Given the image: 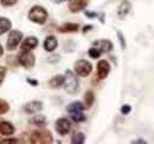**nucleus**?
<instances>
[{
  "mask_svg": "<svg viewBox=\"0 0 154 144\" xmlns=\"http://www.w3.org/2000/svg\"><path fill=\"white\" fill-rule=\"evenodd\" d=\"M55 129H56V132L59 136H66L71 131V123L68 118L60 117L55 123Z\"/></svg>",
  "mask_w": 154,
  "mask_h": 144,
  "instance_id": "nucleus-8",
  "label": "nucleus"
},
{
  "mask_svg": "<svg viewBox=\"0 0 154 144\" xmlns=\"http://www.w3.org/2000/svg\"><path fill=\"white\" fill-rule=\"evenodd\" d=\"M21 40H23V33L20 32L19 30L11 31L10 34H8V38H7V41H6V49L8 51L16 50Z\"/></svg>",
  "mask_w": 154,
  "mask_h": 144,
  "instance_id": "nucleus-7",
  "label": "nucleus"
},
{
  "mask_svg": "<svg viewBox=\"0 0 154 144\" xmlns=\"http://www.w3.org/2000/svg\"><path fill=\"white\" fill-rule=\"evenodd\" d=\"M117 39H119V41L121 44V49L125 50L126 49V39H125V37H123L121 31H117Z\"/></svg>",
  "mask_w": 154,
  "mask_h": 144,
  "instance_id": "nucleus-26",
  "label": "nucleus"
},
{
  "mask_svg": "<svg viewBox=\"0 0 154 144\" xmlns=\"http://www.w3.org/2000/svg\"><path fill=\"white\" fill-rule=\"evenodd\" d=\"M88 2L89 0H69V11L71 13H78L87 7Z\"/></svg>",
  "mask_w": 154,
  "mask_h": 144,
  "instance_id": "nucleus-11",
  "label": "nucleus"
},
{
  "mask_svg": "<svg viewBox=\"0 0 154 144\" xmlns=\"http://www.w3.org/2000/svg\"><path fill=\"white\" fill-rule=\"evenodd\" d=\"M58 46V40L55 36H49L45 38L44 40V50L48 52H52L57 49Z\"/></svg>",
  "mask_w": 154,
  "mask_h": 144,
  "instance_id": "nucleus-14",
  "label": "nucleus"
},
{
  "mask_svg": "<svg viewBox=\"0 0 154 144\" xmlns=\"http://www.w3.org/2000/svg\"><path fill=\"white\" fill-rule=\"evenodd\" d=\"M12 27V22L11 20L5 17H0V36H2L4 33L8 32Z\"/></svg>",
  "mask_w": 154,
  "mask_h": 144,
  "instance_id": "nucleus-19",
  "label": "nucleus"
},
{
  "mask_svg": "<svg viewBox=\"0 0 154 144\" xmlns=\"http://www.w3.org/2000/svg\"><path fill=\"white\" fill-rule=\"evenodd\" d=\"M26 82L30 84V85H32V86H37L38 85V80L37 79H31V78H26Z\"/></svg>",
  "mask_w": 154,
  "mask_h": 144,
  "instance_id": "nucleus-30",
  "label": "nucleus"
},
{
  "mask_svg": "<svg viewBox=\"0 0 154 144\" xmlns=\"http://www.w3.org/2000/svg\"><path fill=\"white\" fill-rule=\"evenodd\" d=\"M84 109H85L84 104H82L81 102H74L66 106V111H68L70 118L75 123H83L87 119V116L83 112Z\"/></svg>",
  "mask_w": 154,
  "mask_h": 144,
  "instance_id": "nucleus-1",
  "label": "nucleus"
},
{
  "mask_svg": "<svg viewBox=\"0 0 154 144\" xmlns=\"http://www.w3.org/2000/svg\"><path fill=\"white\" fill-rule=\"evenodd\" d=\"M0 134L4 136H11L14 134V126L7 121H0Z\"/></svg>",
  "mask_w": 154,
  "mask_h": 144,
  "instance_id": "nucleus-16",
  "label": "nucleus"
},
{
  "mask_svg": "<svg viewBox=\"0 0 154 144\" xmlns=\"http://www.w3.org/2000/svg\"><path fill=\"white\" fill-rule=\"evenodd\" d=\"M64 90L69 94H76L79 90V83L77 79L76 74L71 70H66L64 74Z\"/></svg>",
  "mask_w": 154,
  "mask_h": 144,
  "instance_id": "nucleus-2",
  "label": "nucleus"
},
{
  "mask_svg": "<svg viewBox=\"0 0 154 144\" xmlns=\"http://www.w3.org/2000/svg\"><path fill=\"white\" fill-rule=\"evenodd\" d=\"M94 102H95V94H94V92L90 90L87 91L85 94H84V106H85V109L91 108L93 104H94Z\"/></svg>",
  "mask_w": 154,
  "mask_h": 144,
  "instance_id": "nucleus-21",
  "label": "nucleus"
},
{
  "mask_svg": "<svg viewBox=\"0 0 154 144\" xmlns=\"http://www.w3.org/2000/svg\"><path fill=\"white\" fill-rule=\"evenodd\" d=\"M131 111H132V106L128 105V104H125V105L121 106V113L122 115H128Z\"/></svg>",
  "mask_w": 154,
  "mask_h": 144,
  "instance_id": "nucleus-27",
  "label": "nucleus"
},
{
  "mask_svg": "<svg viewBox=\"0 0 154 144\" xmlns=\"http://www.w3.org/2000/svg\"><path fill=\"white\" fill-rule=\"evenodd\" d=\"M18 62L19 64L26 70H30L35 66L36 63V57L31 51H21L18 57Z\"/></svg>",
  "mask_w": 154,
  "mask_h": 144,
  "instance_id": "nucleus-6",
  "label": "nucleus"
},
{
  "mask_svg": "<svg viewBox=\"0 0 154 144\" xmlns=\"http://www.w3.org/2000/svg\"><path fill=\"white\" fill-rule=\"evenodd\" d=\"M132 144H146L147 142L145 140H136V141H132L131 142Z\"/></svg>",
  "mask_w": 154,
  "mask_h": 144,
  "instance_id": "nucleus-33",
  "label": "nucleus"
},
{
  "mask_svg": "<svg viewBox=\"0 0 154 144\" xmlns=\"http://www.w3.org/2000/svg\"><path fill=\"white\" fill-rule=\"evenodd\" d=\"M38 39L36 37H27L21 43V51H32L38 46Z\"/></svg>",
  "mask_w": 154,
  "mask_h": 144,
  "instance_id": "nucleus-12",
  "label": "nucleus"
},
{
  "mask_svg": "<svg viewBox=\"0 0 154 144\" xmlns=\"http://www.w3.org/2000/svg\"><path fill=\"white\" fill-rule=\"evenodd\" d=\"M48 17H49L48 11L43 6H39V5L33 6L29 11V19H30V21H32L35 24H38V25L45 24V21L48 20Z\"/></svg>",
  "mask_w": 154,
  "mask_h": 144,
  "instance_id": "nucleus-4",
  "label": "nucleus"
},
{
  "mask_svg": "<svg viewBox=\"0 0 154 144\" xmlns=\"http://www.w3.org/2000/svg\"><path fill=\"white\" fill-rule=\"evenodd\" d=\"M60 1H63V0H60Z\"/></svg>",
  "mask_w": 154,
  "mask_h": 144,
  "instance_id": "nucleus-35",
  "label": "nucleus"
},
{
  "mask_svg": "<svg viewBox=\"0 0 154 144\" xmlns=\"http://www.w3.org/2000/svg\"><path fill=\"white\" fill-rule=\"evenodd\" d=\"M5 77H6V69L4 66H0V85L2 84Z\"/></svg>",
  "mask_w": 154,
  "mask_h": 144,
  "instance_id": "nucleus-28",
  "label": "nucleus"
},
{
  "mask_svg": "<svg viewBox=\"0 0 154 144\" xmlns=\"http://www.w3.org/2000/svg\"><path fill=\"white\" fill-rule=\"evenodd\" d=\"M79 30V25L75 22H65L62 26L58 27V31L62 33H71V32H77Z\"/></svg>",
  "mask_w": 154,
  "mask_h": 144,
  "instance_id": "nucleus-17",
  "label": "nucleus"
},
{
  "mask_svg": "<svg viewBox=\"0 0 154 144\" xmlns=\"http://www.w3.org/2000/svg\"><path fill=\"white\" fill-rule=\"evenodd\" d=\"M63 84H64V76L62 74H57L49 80V86L51 89H59L63 86Z\"/></svg>",
  "mask_w": 154,
  "mask_h": 144,
  "instance_id": "nucleus-18",
  "label": "nucleus"
},
{
  "mask_svg": "<svg viewBox=\"0 0 154 144\" xmlns=\"http://www.w3.org/2000/svg\"><path fill=\"white\" fill-rule=\"evenodd\" d=\"M18 2V0H0L1 6L4 7H10V6H14Z\"/></svg>",
  "mask_w": 154,
  "mask_h": 144,
  "instance_id": "nucleus-25",
  "label": "nucleus"
},
{
  "mask_svg": "<svg viewBox=\"0 0 154 144\" xmlns=\"http://www.w3.org/2000/svg\"><path fill=\"white\" fill-rule=\"evenodd\" d=\"M132 10V4L127 0L122 1L120 5H119V8H117V17L120 19H123Z\"/></svg>",
  "mask_w": 154,
  "mask_h": 144,
  "instance_id": "nucleus-15",
  "label": "nucleus"
},
{
  "mask_svg": "<svg viewBox=\"0 0 154 144\" xmlns=\"http://www.w3.org/2000/svg\"><path fill=\"white\" fill-rule=\"evenodd\" d=\"M8 110H10L8 103L6 100H4V99H0V116L4 115V113H7Z\"/></svg>",
  "mask_w": 154,
  "mask_h": 144,
  "instance_id": "nucleus-24",
  "label": "nucleus"
},
{
  "mask_svg": "<svg viewBox=\"0 0 154 144\" xmlns=\"http://www.w3.org/2000/svg\"><path fill=\"white\" fill-rule=\"evenodd\" d=\"M43 103L40 100H32L24 105V111L26 113H37L43 110Z\"/></svg>",
  "mask_w": 154,
  "mask_h": 144,
  "instance_id": "nucleus-13",
  "label": "nucleus"
},
{
  "mask_svg": "<svg viewBox=\"0 0 154 144\" xmlns=\"http://www.w3.org/2000/svg\"><path fill=\"white\" fill-rule=\"evenodd\" d=\"M30 142L33 144H50L54 142L52 134L46 129L35 130L30 136Z\"/></svg>",
  "mask_w": 154,
  "mask_h": 144,
  "instance_id": "nucleus-3",
  "label": "nucleus"
},
{
  "mask_svg": "<svg viewBox=\"0 0 154 144\" xmlns=\"http://www.w3.org/2000/svg\"><path fill=\"white\" fill-rule=\"evenodd\" d=\"M48 121H46V117L43 116V115H37V116H33L31 119H30V124L32 125L39 126V128H43V126L46 125Z\"/></svg>",
  "mask_w": 154,
  "mask_h": 144,
  "instance_id": "nucleus-20",
  "label": "nucleus"
},
{
  "mask_svg": "<svg viewBox=\"0 0 154 144\" xmlns=\"http://www.w3.org/2000/svg\"><path fill=\"white\" fill-rule=\"evenodd\" d=\"M84 142H85V135L82 132H76L71 138L72 144H83Z\"/></svg>",
  "mask_w": 154,
  "mask_h": 144,
  "instance_id": "nucleus-22",
  "label": "nucleus"
},
{
  "mask_svg": "<svg viewBox=\"0 0 154 144\" xmlns=\"http://www.w3.org/2000/svg\"><path fill=\"white\" fill-rule=\"evenodd\" d=\"M4 54V49H2V46H1V44H0V57Z\"/></svg>",
  "mask_w": 154,
  "mask_h": 144,
  "instance_id": "nucleus-34",
  "label": "nucleus"
},
{
  "mask_svg": "<svg viewBox=\"0 0 154 144\" xmlns=\"http://www.w3.org/2000/svg\"><path fill=\"white\" fill-rule=\"evenodd\" d=\"M84 13H85V16H87L89 19H94V18H96V17L100 16L98 13H96V12H91V11H85Z\"/></svg>",
  "mask_w": 154,
  "mask_h": 144,
  "instance_id": "nucleus-29",
  "label": "nucleus"
},
{
  "mask_svg": "<svg viewBox=\"0 0 154 144\" xmlns=\"http://www.w3.org/2000/svg\"><path fill=\"white\" fill-rule=\"evenodd\" d=\"M97 77L100 79H106L110 72V65L107 60H100L97 63Z\"/></svg>",
  "mask_w": 154,
  "mask_h": 144,
  "instance_id": "nucleus-9",
  "label": "nucleus"
},
{
  "mask_svg": "<svg viewBox=\"0 0 154 144\" xmlns=\"http://www.w3.org/2000/svg\"><path fill=\"white\" fill-rule=\"evenodd\" d=\"M18 141L16 138H8V140H4V141H0V143H17Z\"/></svg>",
  "mask_w": 154,
  "mask_h": 144,
  "instance_id": "nucleus-32",
  "label": "nucleus"
},
{
  "mask_svg": "<svg viewBox=\"0 0 154 144\" xmlns=\"http://www.w3.org/2000/svg\"><path fill=\"white\" fill-rule=\"evenodd\" d=\"M93 45L100 49V51L102 53H109L112 50H113V43L109 40V39H100V40H96L93 43Z\"/></svg>",
  "mask_w": 154,
  "mask_h": 144,
  "instance_id": "nucleus-10",
  "label": "nucleus"
},
{
  "mask_svg": "<svg viewBox=\"0 0 154 144\" xmlns=\"http://www.w3.org/2000/svg\"><path fill=\"white\" fill-rule=\"evenodd\" d=\"M88 54H89V57L93 58V59H98V58L101 57L102 52L100 51V49H97V47H95V46H93V47H90V49L88 50Z\"/></svg>",
  "mask_w": 154,
  "mask_h": 144,
  "instance_id": "nucleus-23",
  "label": "nucleus"
},
{
  "mask_svg": "<svg viewBox=\"0 0 154 144\" xmlns=\"http://www.w3.org/2000/svg\"><path fill=\"white\" fill-rule=\"evenodd\" d=\"M74 70H75V73L79 77H88L93 71V65L90 62L85 59H79L75 63Z\"/></svg>",
  "mask_w": 154,
  "mask_h": 144,
  "instance_id": "nucleus-5",
  "label": "nucleus"
},
{
  "mask_svg": "<svg viewBox=\"0 0 154 144\" xmlns=\"http://www.w3.org/2000/svg\"><path fill=\"white\" fill-rule=\"evenodd\" d=\"M94 28V26L93 25H85L84 27H83V30H82V32L83 33H87V32H89V31H91Z\"/></svg>",
  "mask_w": 154,
  "mask_h": 144,
  "instance_id": "nucleus-31",
  "label": "nucleus"
}]
</instances>
